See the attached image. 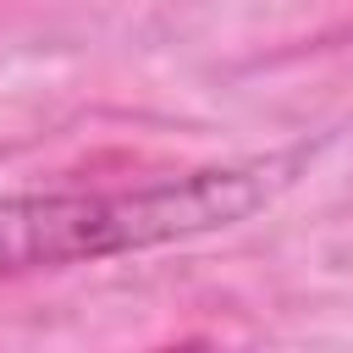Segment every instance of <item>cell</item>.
Returning <instances> with one entry per match:
<instances>
[{
  "label": "cell",
  "instance_id": "6da1fadb",
  "mask_svg": "<svg viewBox=\"0 0 353 353\" xmlns=\"http://www.w3.org/2000/svg\"><path fill=\"white\" fill-rule=\"evenodd\" d=\"M281 165H210L149 188L116 193H17L0 199V276L138 254L182 237H204L254 215Z\"/></svg>",
  "mask_w": 353,
  "mask_h": 353
}]
</instances>
